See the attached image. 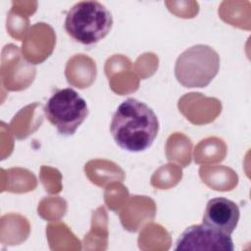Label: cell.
I'll list each match as a JSON object with an SVG mask.
<instances>
[{
  "label": "cell",
  "mask_w": 251,
  "mask_h": 251,
  "mask_svg": "<svg viewBox=\"0 0 251 251\" xmlns=\"http://www.w3.org/2000/svg\"><path fill=\"white\" fill-rule=\"evenodd\" d=\"M110 132L120 148L128 152H142L157 137L159 121L147 104L135 98H127L115 111Z\"/></svg>",
  "instance_id": "1"
},
{
  "label": "cell",
  "mask_w": 251,
  "mask_h": 251,
  "mask_svg": "<svg viewBox=\"0 0 251 251\" xmlns=\"http://www.w3.org/2000/svg\"><path fill=\"white\" fill-rule=\"evenodd\" d=\"M64 25L73 40L92 45L108 35L113 25V17L100 2L79 1L68 11Z\"/></svg>",
  "instance_id": "2"
},
{
  "label": "cell",
  "mask_w": 251,
  "mask_h": 251,
  "mask_svg": "<svg viewBox=\"0 0 251 251\" xmlns=\"http://www.w3.org/2000/svg\"><path fill=\"white\" fill-rule=\"evenodd\" d=\"M220 56L212 47L197 44L182 52L175 65L176 80L184 87H205L217 75Z\"/></svg>",
  "instance_id": "3"
},
{
  "label": "cell",
  "mask_w": 251,
  "mask_h": 251,
  "mask_svg": "<svg viewBox=\"0 0 251 251\" xmlns=\"http://www.w3.org/2000/svg\"><path fill=\"white\" fill-rule=\"evenodd\" d=\"M43 111L49 123L64 136L73 135L88 116L86 101L71 87L54 92Z\"/></svg>",
  "instance_id": "4"
},
{
  "label": "cell",
  "mask_w": 251,
  "mask_h": 251,
  "mask_svg": "<svg viewBox=\"0 0 251 251\" xmlns=\"http://www.w3.org/2000/svg\"><path fill=\"white\" fill-rule=\"evenodd\" d=\"M176 250L233 251L234 245L229 234L217 230L205 224L186 227L176 242Z\"/></svg>",
  "instance_id": "5"
},
{
  "label": "cell",
  "mask_w": 251,
  "mask_h": 251,
  "mask_svg": "<svg viewBox=\"0 0 251 251\" xmlns=\"http://www.w3.org/2000/svg\"><path fill=\"white\" fill-rule=\"evenodd\" d=\"M240 211L237 204L225 197L208 201L202 223L226 234H231L237 226Z\"/></svg>",
  "instance_id": "6"
}]
</instances>
